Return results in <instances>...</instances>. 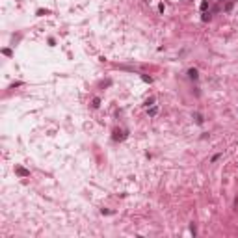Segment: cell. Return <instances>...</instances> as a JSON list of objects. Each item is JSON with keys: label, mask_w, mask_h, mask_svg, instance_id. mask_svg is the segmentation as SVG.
<instances>
[{"label": "cell", "mask_w": 238, "mask_h": 238, "mask_svg": "<svg viewBox=\"0 0 238 238\" xmlns=\"http://www.w3.org/2000/svg\"><path fill=\"white\" fill-rule=\"evenodd\" d=\"M15 173L19 177H30V171L26 167H22V166H15Z\"/></svg>", "instance_id": "cell-1"}, {"label": "cell", "mask_w": 238, "mask_h": 238, "mask_svg": "<svg viewBox=\"0 0 238 238\" xmlns=\"http://www.w3.org/2000/svg\"><path fill=\"white\" fill-rule=\"evenodd\" d=\"M126 138V134L123 132V130H114V140L116 141H121V140H125Z\"/></svg>", "instance_id": "cell-2"}, {"label": "cell", "mask_w": 238, "mask_h": 238, "mask_svg": "<svg viewBox=\"0 0 238 238\" xmlns=\"http://www.w3.org/2000/svg\"><path fill=\"white\" fill-rule=\"evenodd\" d=\"M188 77H190V78H192V80H197V78H199V73H197V69H190V71H188Z\"/></svg>", "instance_id": "cell-3"}, {"label": "cell", "mask_w": 238, "mask_h": 238, "mask_svg": "<svg viewBox=\"0 0 238 238\" xmlns=\"http://www.w3.org/2000/svg\"><path fill=\"white\" fill-rule=\"evenodd\" d=\"M99 104H101V99H99V97H95V99H93V104H91V106H93V108H99Z\"/></svg>", "instance_id": "cell-4"}, {"label": "cell", "mask_w": 238, "mask_h": 238, "mask_svg": "<svg viewBox=\"0 0 238 238\" xmlns=\"http://www.w3.org/2000/svg\"><path fill=\"white\" fill-rule=\"evenodd\" d=\"M206 7H208V0H203V2H201V9H203V11H205V9H206Z\"/></svg>", "instance_id": "cell-5"}, {"label": "cell", "mask_w": 238, "mask_h": 238, "mask_svg": "<svg viewBox=\"0 0 238 238\" xmlns=\"http://www.w3.org/2000/svg\"><path fill=\"white\" fill-rule=\"evenodd\" d=\"M201 19H203V21H205V22H206V21H210V13H206V11H205V13H203V17H201Z\"/></svg>", "instance_id": "cell-6"}, {"label": "cell", "mask_w": 238, "mask_h": 238, "mask_svg": "<svg viewBox=\"0 0 238 238\" xmlns=\"http://www.w3.org/2000/svg\"><path fill=\"white\" fill-rule=\"evenodd\" d=\"M156 112H158V110H156V106H153V108L149 110V116H156Z\"/></svg>", "instance_id": "cell-7"}, {"label": "cell", "mask_w": 238, "mask_h": 238, "mask_svg": "<svg viewBox=\"0 0 238 238\" xmlns=\"http://www.w3.org/2000/svg\"><path fill=\"white\" fill-rule=\"evenodd\" d=\"M196 121H197L199 125H201V123H203V117H201V116H199V114H196Z\"/></svg>", "instance_id": "cell-8"}, {"label": "cell", "mask_w": 238, "mask_h": 238, "mask_svg": "<svg viewBox=\"0 0 238 238\" xmlns=\"http://www.w3.org/2000/svg\"><path fill=\"white\" fill-rule=\"evenodd\" d=\"M141 78L145 80V82H149V84H151V77H147V75H143V77H141Z\"/></svg>", "instance_id": "cell-9"}]
</instances>
